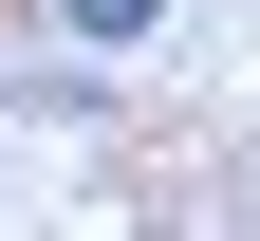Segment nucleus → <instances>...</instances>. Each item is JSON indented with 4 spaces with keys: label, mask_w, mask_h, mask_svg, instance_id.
<instances>
[{
    "label": "nucleus",
    "mask_w": 260,
    "mask_h": 241,
    "mask_svg": "<svg viewBox=\"0 0 260 241\" xmlns=\"http://www.w3.org/2000/svg\"><path fill=\"white\" fill-rule=\"evenodd\" d=\"M56 19H75V38H149L168 0H56Z\"/></svg>",
    "instance_id": "nucleus-1"
}]
</instances>
